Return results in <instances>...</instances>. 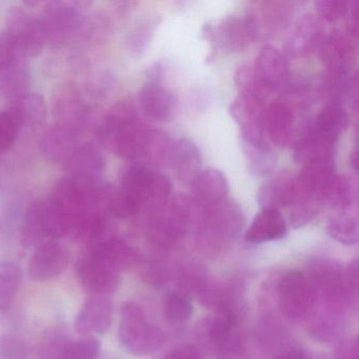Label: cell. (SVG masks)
I'll use <instances>...</instances> for the list:
<instances>
[{"label": "cell", "mask_w": 359, "mask_h": 359, "mask_svg": "<svg viewBox=\"0 0 359 359\" xmlns=\"http://www.w3.org/2000/svg\"><path fill=\"white\" fill-rule=\"evenodd\" d=\"M171 190L167 176L147 165H132L123 174L118 190L111 197V212L116 217L127 218L144 207L161 209L167 205Z\"/></svg>", "instance_id": "6da1fadb"}, {"label": "cell", "mask_w": 359, "mask_h": 359, "mask_svg": "<svg viewBox=\"0 0 359 359\" xmlns=\"http://www.w3.org/2000/svg\"><path fill=\"white\" fill-rule=\"evenodd\" d=\"M230 113L238 125L243 144L251 146L266 144L260 104L238 97L231 104Z\"/></svg>", "instance_id": "5bb4252c"}, {"label": "cell", "mask_w": 359, "mask_h": 359, "mask_svg": "<svg viewBox=\"0 0 359 359\" xmlns=\"http://www.w3.org/2000/svg\"><path fill=\"white\" fill-rule=\"evenodd\" d=\"M352 4L344 0H320L316 3L319 16L327 22H336L350 12Z\"/></svg>", "instance_id": "ee69618b"}, {"label": "cell", "mask_w": 359, "mask_h": 359, "mask_svg": "<svg viewBox=\"0 0 359 359\" xmlns=\"http://www.w3.org/2000/svg\"><path fill=\"white\" fill-rule=\"evenodd\" d=\"M168 163L182 180H194L203 163L198 147L189 138H180L172 144Z\"/></svg>", "instance_id": "d4e9b609"}, {"label": "cell", "mask_w": 359, "mask_h": 359, "mask_svg": "<svg viewBox=\"0 0 359 359\" xmlns=\"http://www.w3.org/2000/svg\"><path fill=\"white\" fill-rule=\"evenodd\" d=\"M76 275L83 289L92 295L109 296L115 293L121 281L118 273L100 264L89 254L77 262Z\"/></svg>", "instance_id": "9c48e42d"}, {"label": "cell", "mask_w": 359, "mask_h": 359, "mask_svg": "<svg viewBox=\"0 0 359 359\" xmlns=\"http://www.w3.org/2000/svg\"><path fill=\"white\" fill-rule=\"evenodd\" d=\"M0 88L4 94L12 100H18L29 93L31 79L27 67L20 60L10 68L0 72Z\"/></svg>", "instance_id": "1f68e13d"}, {"label": "cell", "mask_w": 359, "mask_h": 359, "mask_svg": "<svg viewBox=\"0 0 359 359\" xmlns=\"http://www.w3.org/2000/svg\"><path fill=\"white\" fill-rule=\"evenodd\" d=\"M313 127L327 135L338 138L340 132L348 126V115L341 100H332L327 102L319 114Z\"/></svg>", "instance_id": "f546056e"}, {"label": "cell", "mask_w": 359, "mask_h": 359, "mask_svg": "<svg viewBox=\"0 0 359 359\" xmlns=\"http://www.w3.org/2000/svg\"><path fill=\"white\" fill-rule=\"evenodd\" d=\"M158 18H153L146 20L140 25V28L136 30L133 39L134 49L142 51L146 48L147 43L151 41V37L154 35L155 30L158 27Z\"/></svg>", "instance_id": "bcb514c9"}, {"label": "cell", "mask_w": 359, "mask_h": 359, "mask_svg": "<svg viewBox=\"0 0 359 359\" xmlns=\"http://www.w3.org/2000/svg\"><path fill=\"white\" fill-rule=\"evenodd\" d=\"M279 306L290 318L304 316L314 306L317 289L312 278L302 271H290L278 285Z\"/></svg>", "instance_id": "5b68a950"}, {"label": "cell", "mask_w": 359, "mask_h": 359, "mask_svg": "<svg viewBox=\"0 0 359 359\" xmlns=\"http://www.w3.org/2000/svg\"><path fill=\"white\" fill-rule=\"evenodd\" d=\"M287 234V222L278 210L262 209L250 224L245 239L251 243H264L283 238Z\"/></svg>", "instance_id": "cb8c5ba5"}, {"label": "cell", "mask_w": 359, "mask_h": 359, "mask_svg": "<svg viewBox=\"0 0 359 359\" xmlns=\"http://www.w3.org/2000/svg\"><path fill=\"white\" fill-rule=\"evenodd\" d=\"M277 359H308V357L300 351L291 350L283 353Z\"/></svg>", "instance_id": "c3c4849f"}, {"label": "cell", "mask_w": 359, "mask_h": 359, "mask_svg": "<svg viewBox=\"0 0 359 359\" xmlns=\"http://www.w3.org/2000/svg\"><path fill=\"white\" fill-rule=\"evenodd\" d=\"M235 83L238 89L239 97L248 102L260 104L266 89L256 73L254 64H243L235 73Z\"/></svg>", "instance_id": "d6a6232c"}, {"label": "cell", "mask_w": 359, "mask_h": 359, "mask_svg": "<svg viewBox=\"0 0 359 359\" xmlns=\"http://www.w3.org/2000/svg\"><path fill=\"white\" fill-rule=\"evenodd\" d=\"M118 340L130 354L144 356L161 348L163 335L140 304L127 302L121 309Z\"/></svg>", "instance_id": "3957f363"}, {"label": "cell", "mask_w": 359, "mask_h": 359, "mask_svg": "<svg viewBox=\"0 0 359 359\" xmlns=\"http://www.w3.org/2000/svg\"><path fill=\"white\" fill-rule=\"evenodd\" d=\"M354 189L350 180L344 176L334 175L320 195V203L335 209L344 210L352 205Z\"/></svg>", "instance_id": "836d02e7"}, {"label": "cell", "mask_w": 359, "mask_h": 359, "mask_svg": "<svg viewBox=\"0 0 359 359\" xmlns=\"http://www.w3.org/2000/svg\"><path fill=\"white\" fill-rule=\"evenodd\" d=\"M299 199L297 178L287 173L278 174L271 178L257 192V201L262 209L291 208Z\"/></svg>", "instance_id": "4fadbf2b"}, {"label": "cell", "mask_w": 359, "mask_h": 359, "mask_svg": "<svg viewBox=\"0 0 359 359\" xmlns=\"http://www.w3.org/2000/svg\"><path fill=\"white\" fill-rule=\"evenodd\" d=\"M39 20L48 43H62L81 26V13L76 4L52 1Z\"/></svg>", "instance_id": "52a82bcc"}, {"label": "cell", "mask_w": 359, "mask_h": 359, "mask_svg": "<svg viewBox=\"0 0 359 359\" xmlns=\"http://www.w3.org/2000/svg\"><path fill=\"white\" fill-rule=\"evenodd\" d=\"M229 190L230 189L226 175L213 168L199 172L192 180V191L195 198L207 207L224 201Z\"/></svg>", "instance_id": "7402d4cb"}, {"label": "cell", "mask_w": 359, "mask_h": 359, "mask_svg": "<svg viewBox=\"0 0 359 359\" xmlns=\"http://www.w3.org/2000/svg\"><path fill=\"white\" fill-rule=\"evenodd\" d=\"M112 300L108 296L92 295L86 300L75 318V330L83 335L104 334L113 320Z\"/></svg>", "instance_id": "30bf717a"}, {"label": "cell", "mask_w": 359, "mask_h": 359, "mask_svg": "<svg viewBox=\"0 0 359 359\" xmlns=\"http://www.w3.org/2000/svg\"><path fill=\"white\" fill-rule=\"evenodd\" d=\"M53 116L55 125L81 131L88 118V108L76 88L69 85L58 90L53 100Z\"/></svg>", "instance_id": "8fae6325"}, {"label": "cell", "mask_w": 359, "mask_h": 359, "mask_svg": "<svg viewBox=\"0 0 359 359\" xmlns=\"http://www.w3.org/2000/svg\"><path fill=\"white\" fill-rule=\"evenodd\" d=\"M22 60L11 35L7 31L0 32V72Z\"/></svg>", "instance_id": "f6af8a7d"}, {"label": "cell", "mask_w": 359, "mask_h": 359, "mask_svg": "<svg viewBox=\"0 0 359 359\" xmlns=\"http://www.w3.org/2000/svg\"><path fill=\"white\" fill-rule=\"evenodd\" d=\"M64 167L69 177L86 182H98L104 168V158L96 147L81 144Z\"/></svg>", "instance_id": "44dd1931"}, {"label": "cell", "mask_w": 359, "mask_h": 359, "mask_svg": "<svg viewBox=\"0 0 359 359\" xmlns=\"http://www.w3.org/2000/svg\"><path fill=\"white\" fill-rule=\"evenodd\" d=\"M243 222V213L234 201L224 199L222 203L209 207L207 222L216 232L232 236L238 232Z\"/></svg>", "instance_id": "484cf974"}, {"label": "cell", "mask_w": 359, "mask_h": 359, "mask_svg": "<svg viewBox=\"0 0 359 359\" xmlns=\"http://www.w3.org/2000/svg\"><path fill=\"white\" fill-rule=\"evenodd\" d=\"M140 102L142 111L149 118L165 121L172 116L175 110L176 98L161 83L147 81L140 90Z\"/></svg>", "instance_id": "d6986e66"}, {"label": "cell", "mask_w": 359, "mask_h": 359, "mask_svg": "<svg viewBox=\"0 0 359 359\" xmlns=\"http://www.w3.org/2000/svg\"><path fill=\"white\" fill-rule=\"evenodd\" d=\"M7 32L11 35L20 58L39 55L48 43L39 18L26 8H12L7 18Z\"/></svg>", "instance_id": "8992f818"}, {"label": "cell", "mask_w": 359, "mask_h": 359, "mask_svg": "<svg viewBox=\"0 0 359 359\" xmlns=\"http://www.w3.org/2000/svg\"><path fill=\"white\" fill-rule=\"evenodd\" d=\"M163 359H201V356L196 348L190 346H184L170 351Z\"/></svg>", "instance_id": "7dc6e473"}, {"label": "cell", "mask_w": 359, "mask_h": 359, "mask_svg": "<svg viewBox=\"0 0 359 359\" xmlns=\"http://www.w3.org/2000/svg\"><path fill=\"white\" fill-rule=\"evenodd\" d=\"M31 348L20 334L6 333L0 337V359H29Z\"/></svg>", "instance_id": "60d3db41"}, {"label": "cell", "mask_w": 359, "mask_h": 359, "mask_svg": "<svg viewBox=\"0 0 359 359\" xmlns=\"http://www.w3.org/2000/svg\"><path fill=\"white\" fill-rule=\"evenodd\" d=\"M151 130L140 123L133 104L121 102L107 115L100 129L104 146L117 156L126 159H144Z\"/></svg>", "instance_id": "7a4b0ae2"}, {"label": "cell", "mask_w": 359, "mask_h": 359, "mask_svg": "<svg viewBox=\"0 0 359 359\" xmlns=\"http://www.w3.org/2000/svg\"><path fill=\"white\" fill-rule=\"evenodd\" d=\"M100 344L91 336L72 340L62 359H98Z\"/></svg>", "instance_id": "7bdbcfd3"}, {"label": "cell", "mask_w": 359, "mask_h": 359, "mask_svg": "<svg viewBox=\"0 0 359 359\" xmlns=\"http://www.w3.org/2000/svg\"><path fill=\"white\" fill-rule=\"evenodd\" d=\"M79 134V132L64 126H52L39 142L41 154L52 163L65 165L81 146Z\"/></svg>", "instance_id": "9a60e30c"}, {"label": "cell", "mask_w": 359, "mask_h": 359, "mask_svg": "<svg viewBox=\"0 0 359 359\" xmlns=\"http://www.w3.org/2000/svg\"><path fill=\"white\" fill-rule=\"evenodd\" d=\"M321 58L329 74H348L355 56V49L348 37L333 35L323 41Z\"/></svg>", "instance_id": "603a6c76"}, {"label": "cell", "mask_w": 359, "mask_h": 359, "mask_svg": "<svg viewBox=\"0 0 359 359\" xmlns=\"http://www.w3.org/2000/svg\"><path fill=\"white\" fill-rule=\"evenodd\" d=\"M71 341L72 339L67 335L66 332L62 329H52L43 336L39 344V359L64 358Z\"/></svg>", "instance_id": "f35d334b"}, {"label": "cell", "mask_w": 359, "mask_h": 359, "mask_svg": "<svg viewBox=\"0 0 359 359\" xmlns=\"http://www.w3.org/2000/svg\"><path fill=\"white\" fill-rule=\"evenodd\" d=\"M66 248L55 241H45L35 248L29 262L28 273L35 281H47L64 273L69 264Z\"/></svg>", "instance_id": "ba28073f"}, {"label": "cell", "mask_w": 359, "mask_h": 359, "mask_svg": "<svg viewBox=\"0 0 359 359\" xmlns=\"http://www.w3.org/2000/svg\"><path fill=\"white\" fill-rule=\"evenodd\" d=\"M22 280V270L18 264L9 260H0V312L10 308Z\"/></svg>", "instance_id": "4dcf8cb0"}, {"label": "cell", "mask_w": 359, "mask_h": 359, "mask_svg": "<svg viewBox=\"0 0 359 359\" xmlns=\"http://www.w3.org/2000/svg\"><path fill=\"white\" fill-rule=\"evenodd\" d=\"M104 226V216L95 208H90L77 216L73 234L79 241H92L102 234Z\"/></svg>", "instance_id": "d590c367"}, {"label": "cell", "mask_w": 359, "mask_h": 359, "mask_svg": "<svg viewBox=\"0 0 359 359\" xmlns=\"http://www.w3.org/2000/svg\"><path fill=\"white\" fill-rule=\"evenodd\" d=\"M325 34V29L320 18L313 14L302 16L287 39L285 45L287 53L295 57L310 54L323 45Z\"/></svg>", "instance_id": "7c38bea8"}, {"label": "cell", "mask_w": 359, "mask_h": 359, "mask_svg": "<svg viewBox=\"0 0 359 359\" xmlns=\"http://www.w3.org/2000/svg\"><path fill=\"white\" fill-rule=\"evenodd\" d=\"M22 129H35L41 127L47 118V106L45 100L39 94L30 93L13 100L10 107Z\"/></svg>", "instance_id": "83f0119b"}, {"label": "cell", "mask_w": 359, "mask_h": 359, "mask_svg": "<svg viewBox=\"0 0 359 359\" xmlns=\"http://www.w3.org/2000/svg\"><path fill=\"white\" fill-rule=\"evenodd\" d=\"M20 238L25 248L39 247L48 238L43 216V201H34L29 205L22 218Z\"/></svg>", "instance_id": "f1b7e54d"}, {"label": "cell", "mask_w": 359, "mask_h": 359, "mask_svg": "<svg viewBox=\"0 0 359 359\" xmlns=\"http://www.w3.org/2000/svg\"><path fill=\"white\" fill-rule=\"evenodd\" d=\"M89 255L118 274L135 266L138 257L129 243L117 238L100 241L94 245Z\"/></svg>", "instance_id": "e0dca14e"}, {"label": "cell", "mask_w": 359, "mask_h": 359, "mask_svg": "<svg viewBox=\"0 0 359 359\" xmlns=\"http://www.w3.org/2000/svg\"><path fill=\"white\" fill-rule=\"evenodd\" d=\"M193 304L188 296L180 292H173L165 298L163 315L170 323L182 325L191 318Z\"/></svg>", "instance_id": "ab89813d"}, {"label": "cell", "mask_w": 359, "mask_h": 359, "mask_svg": "<svg viewBox=\"0 0 359 359\" xmlns=\"http://www.w3.org/2000/svg\"><path fill=\"white\" fill-rule=\"evenodd\" d=\"M254 67L266 91L278 89L289 77L290 66L287 58L272 45H264L260 49Z\"/></svg>", "instance_id": "2e32d148"}, {"label": "cell", "mask_w": 359, "mask_h": 359, "mask_svg": "<svg viewBox=\"0 0 359 359\" xmlns=\"http://www.w3.org/2000/svg\"><path fill=\"white\" fill-rule=\"evenodd\" d=\"M235 318L232 313L224 311L222 314L218 315L213 323H212L211 334L212 340L214 344L220 348L231 352L238 346V338L235 329Z\"/></svg>", "instance_id": "e575fe53"}, {"label": "cell", "mask_w": 359, "mask_h": 359, "mask_svg": "<svg viewBox=\"0 0 359 359\" xmlns=\"http://www.w3.org/2000/svg\"><path fill=\"white\" fill-rule=\"evenodd\" d=\"M293 111L287 104L274 102L266 110H262V125L264 133L277 146H287L291 142L294 134Z\"/></svg>", "instance_id": "ffe728a7"}, {"label": "cell", "mask_w": 359, "mask_h": 359, "mask_svg": "<svg viewBox=\"0 0 359 359\" xmlns=\"http://www.w3.org/2000/svg\"><path fill=\"white\" fill-rule=\"evenodd\" d=\"M243 150L249 163L250 170L254 175H268L274 169L276 157L266 144L260 146L243 144Z\"/></svg>", "instance_id": "74e56055"}, {"label": "cell", "mask_w": 359, "mask_h": 359, "mask_svg": "<svg viewBox=\"0 0 359 359\" xmlns=\"http://www.w3.org/2000/svg\"><path fill=\"white\" fill-rule=\"evenodd\" d=\"M22 131L20 121L11 109L0 112V153L9 150Z\"/></svg>", "instance_id": "b9f144b4"}, {"label": "cell", "mask_w": 359, "mask_h": 359, "mask_svg": "<svg viewBox=\"0 0 359 359\" xmlns=\"http://www.w3.org/2000/svg\"><path fill=\"white\" fill-rule=\"evenodd\" d=\"M311 278L316 289L319 287L332 297H342L351 290H354L348 279V271L344 272L342 269L333 264H323L321 266H317L314 276Z\"/></svg>", "instance_id": "4316f807"}, {"label": "cell", "mask_w": 359, "mask_h": 359, "mask_svg": "<svg viewBox=\"0 0 359 359\" xmlns=\"http://www.w3.org/2000/svg\"><path fill=\"white\" fill-rule=\"evenodd\" d=\"M184 203V201H182ZM153 222L151 233L153 239L159 243H168L177 239L184 232L188 219L186 203L182 201L163 205Z\"/></svg>", "instance_id": "ac0fdd59"}, {"label": "cell", "mask_w": 359, "mask_h": 359, "mask_svg": "<svg viewBox=\"0 0 359 359\" xmlns=\"http://www.w3.org/2000/svg\"><path fill=\"white\" fill-rule=\"evenodd\" d=\"M327 231L332 238L344 245H355L358 241V222L353 215L340 214L334 216L327 222Z\"/></svg>", "instance_id": "8d00e7d4"}, {"label": "cell", "mask_w": 359, "mask_h": 359, "mask_svg": "<svg viewBox=\"0 0 359 359\" xmlns=\"http://www.w3.org/2000/svg\"><path fill=\"white\" fill-rule=\"evenodd\" d=\"M258 25L255 18L247 14L226 16L209 22L203 29V36L218 49L241 52L257 39Z\"/></svg>", "instance_id": "277c9868"}]
</instances>
